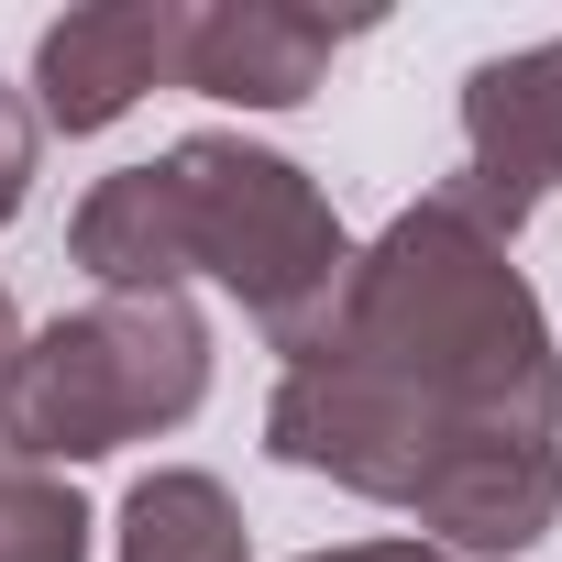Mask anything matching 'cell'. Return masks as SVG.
Returning a JSON list of instances; mask_svg holds the SVG:
<instances>
[{"label": "cell", "instance_id": "6da1fadb", "mask_svg": "<svg viewBox=\"0 0 562 562\" xmlns=\"http://www.w3.org/2000/svg\"><path fill=\"white\" fill-rule=\"evenodd\" d=\"M265 452L419 518L408 540L452 562L540 551L562 529V342L518 254L441 188L408 199L375 243H353L331 321L288 353Z\"/></svg>", "mask_w": 562, "mask_h": 562}, {"label": "cell", "instance_id": "7a4b0ae2", "mask_svg": "<svg viewBox=\"0 0 562 562\" xmlns=\"http://www.w3.org/2000/svg\"><path fill=\"white\" fill-rule=\"evenodd\" d=\"M210 408V321L199 299H89L23 331L0 375V452L45 474L111 463L133 441H166Z\"/></svg>", "mask_w": 562, "mask_h": 562}, {"label": "cell", "instance_id": "3957f363", "mask_svg": "<svg viewBox=\"0 0 562 562\" xmlns=\"http://www.w3.org/2000/svg\"><path fill=\"white\" fill-rule=\"evenodd\" d=\"M155 166H166V199H177L188 276H210L221 299H243L276 353H299L331 321L342 276H353V232H342L331 188L299 155L254 144V133H177Z\"/></svg>", "mask_w": 562, "mask_h": 562}, {"label": "cell", "instance_id": "277c9868", "mask_svg": "<svg viewBox=\"0 0 562 562\" xmlns=\"http://www.w3.org/2000/svg\"><path fill=\"white\" fill-rule=\"evenodd\" d=\"M441 199L485 243H518L540 199H562V34L463 78V166L441 177Z\"/></svg>", "mask_w": 562, "mask_h": 562}, {"label": "cell", "instance_id": "5b68a950", "mask_svg": "<svg viewBox=\"0 0 562 562\" xmlns=\"http://www.w3.org/2000/svg\"><path fill=\"white\" fill-rule=\"evenodd\" d=\"M188 0H89L34 34V122L45 133H111L155 89H177Z\"/></svg>", "mask_w": 562, "mask_h": 562}, {"label": "cell", "instance_id": "8992f818", "mask_svg": "<svg viewBox=\"0 0 562 562\" xmlns=\"http://www.w3.org/2000/svg\"><path fill=\"white\" fill-rule=\"evenodd\" d=\"M342 45H364V23L299 12V0H188L177 89H199L221 111H299V100H321Z\"/></svg>", "mask_w": 562, "mask_h": 562}, {"label": "cell", "instance_id": "52a82bcc", "mask_svg": "<svg viewBox=\"0 0 562 562\" xmlns=\"http://www.w3.org/2000/svg\"><path fill=\"white\" fill-rule=\"evenodd\" d=\"M111 562H254L243 496H232L221 474H199V463H155V474H133V496H122Z\"/></svg>", "mask_w": 562, "mask_h": 562}, {"label": "cell", "instance_id": "ba28073f", "mask_svg": "<svg viewBox=\"0 0 562 562\" xmlns=\"http://www.w3.org/2000/svg\"><path fill=\"white\" fill-rule=\"evenodd\" d=\"M89 496L23 452H0V562H89Z\"/></svg>", "mask_w": 562, "mask_h": 562}, {"label": "cell", "instance_id": "9c48e42d", "mask_svg": "<svg viewBox=\"0 0 562 562\" xmlns=\"http://www.w3.org/2000/svg\"><path fill=\"white\" fill-rule=\"evenodd\" d=\"M34 166H45V122H34V100L0 78V232L23 221V199H34Z\"/></svg>", "mask_w": 562, "mask_h": 562}, {"label": "cell", "instance_id": "30bf717a", "mask_svg": "<svg viewBox=\"0 0 562 562\" xmlns=\"http://www.w3.org/2000/svg\"><path fill=\"white\" fill-rule=\"evenodd\" d=\"M299 562H452L430 540H342V551H299Z\"/></svg>", "mask_w": 562, "mask_h": 562}, {"label": "cell", "instance_id": "8fae6325", "mask_svg": "<svg viewBox=\"0 0 562 562\" xmlns=\"http://www.w3.org/2000/svg\"><path fill=\"white\" fill-rule=\"evenodd\" d=\"M12 353H23V310H12V288H0V375H12Z\"/></svg>", "mask_w": 562, "mask_h": 562}]
</instances>
